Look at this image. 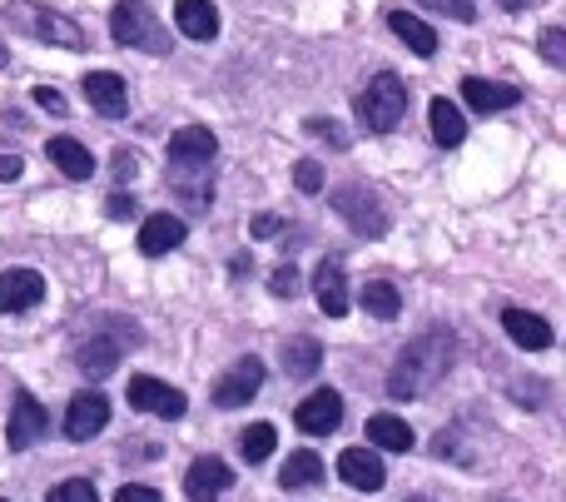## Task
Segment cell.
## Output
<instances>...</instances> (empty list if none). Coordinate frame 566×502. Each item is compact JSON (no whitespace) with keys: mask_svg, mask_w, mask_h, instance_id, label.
<instances>
[{"mask_svg":"<svg viewBox=\"0 0 566 502\" xmlns=\"http://www.w3.org/2000/svg\"><path fill=\"white\" fill-rule=\"evenodd\" d=\"M452 348L458 338L448 328H428L422 338H412L388 374V398H422L428 388H438L452 368Z\"/></svg>","mask_w":566,"mask_h":502,"instance_id":"cell-1","label":"cell"},{"mask_svg":"<svg viewBox=\"0 0 566 502\" xmlns=\"http://www.w3.org/2000/svg\"><path fill=\"white\" fill-rule=\"evenodd\" d=\"M408 80H398L392 70H382V75L368 80V90H358V100H353V115H358V125L368 129V135H388V129L402 125V115H408Z\"/></svg>","mask_w":566,"mask_h":502,"instance_id":"cell-2","label":"cell"},{"mask_svg":"<svg viewBox=\"0 0 566 502\" xmlns=\"http://www.w3.org/2000/svg\"><path fill=\"white\" fill-rule=\"evenodd\" d=\"M109 35L125 50H145V55H169V30L159 25V15L145 6V0H115L109 10Z\"/></svg>","mask_w":566,"mask_h":502,"instance_id":"cell-3","label":"cell"},{"mask_svg":"<svg viewBox=\"0 0 566 502\" xmlns=\"http://www.w3.org/2000/svg\"><path fill=\"white\" fill-rule=\"evenodd\" d=\"M10 30L40 40V45H60V50H85V30L60 10H45L40 0H10Z\"/></svg>","mask_w":566,"mask_h":502,"instance_id":"cell-4","label":"cell"},{"mask_svg":"<svg viewBox=\"0 0 566 502\" xmlns=\"http://www.w3.org/2000/svg\"><path fill=\"white\" fill-rule=\"evenodd\" d=\"M333 209H338L353 234H363V239H382L392 229L388 205H382L378 189H368V185H338L333 189Z\"/></svg>","mask_w":566,"mask_h":502,"instance_id":"cell-5","label":"cell"},{"mask_svg":"<svg viewBox=\"0 0 566 502\" xmlns=\"http://www.w3.org/2000/svg\"><path fill=\"white\" fill-rule=\"evenodd\" d=\"M129 408H139V414H149V418H185L189 404L179 388L159 384V378H149V374H135L129 378Z\"/></svg>","mask_w":566,"mask_h":502,"instance_id":"cell-6","label":"cell"},{"mask_svg":"<svg viewBox=\"0 0 566 502\" xmlns=\"http://www.w3.org/2000/svg\"><path fill=\"white\" fill-rule=\"evenodd\" d=\"M105 423H109V398L105 394L85 388V394L70 398V408H65V438L70 443H90Z\"/></svg>","mask_w":566,"mask_h":502,"instance_id":"cell-7","label":"cell"},{"mask_svg":"<svg viewBox=\"0 0 566 502\" xmlns=\"http://www.w3.org/2000/svg\"><path fill=\"white\" fill-rule=\"evenodd\" d=\"M45 428H50V414L40 408V398H30V394H15V404H10V423H6V443H10V453H25L35 438H45Z\"/></svg>","mask_w":566,"mask_h":502,"instance_id":"cell-8","label":"cell"},{"mask_svg":"<svg viewBox=\"0 0 566 502\" xmlns=\"http://www.w3.org/2000/svg\"><path fill=\"white\" fill-rule=\"evenodd\" d=\"M229 488H234V468H229L224 458H199V463H189V473H185L189 502H219Z\"/></svg>","mask_w":566,"mask_h":502,"instance_id":"cell-9","label":"cell"},{"mask_svg":"<svg viewBox=\"0 0 566 502\" xmlns=\"http://www.w3.org/2000/svg\"><path fill=\"white\" fill-rule=\"evenodd\" d=\"M293 423L313 438H328L333 428L343 423V398L333 394V388H318V394H308L298 408H293Z\"/></svg>","mask_w":566,"mask_h":502,"instance_id":"cell-10","label":"cell"},{"mask_svg":"<svg viewBox=\"0 0 566 502\" xmlns=\"http://www.w3.org/2000/svg\"><path fill=\"white\" fill-rule=\"evenodd\" d=\"M259 388H264V364H259V358H239V364L214 384V404L239 408V404H249Z\"/></svg>","mask_w":566,"mask_h":502,"instance_id":"cell-11","label":"cell"},{"mask_svg":"<svg viewBox=\"0 0 566 502\" xmlns=\"http://www.w3.org/2000/svg\"><path fill=\"white\" fill-rule=\"evenodd\" d=\"M45 299V279L35 269H6L0 274V314H25Z\"/></svg>","mask_w":566,"mask_h":502,"instance_id":"cell-12","label":"cell"},{"mask_svg":"<svg viewBox=\"0 0 566 502\" xmlns=\"http://www.w3.org/2000/svg\"><path fill=\"white\" fill-rule=\"evenodd\" d=\"M338 478L348 488H358V493H378V488L388 483L382 458L373 453V448H343V453H338Z\"/></svg>","mask_w":566,"mask_h":502,"instance_id":"cell-13","label":"cell"},{"mask_svg":"<svg viewBox=\"0 0 566 502\" xmlns=\"http://www.w3.org/2000/svg\"><path fill=\"white\" fill-rule=\"evenodd\" d=\"M80 90H85L90 109H99L105 119H119V115H125V105H129L125 80H119L115 70H90V75L80 80Z\"/></svg>","mask_w":566,"mask_h":502,"instance_id":"cell-14","label":"cell"},{"mask_svg":"<svg viewBox=\"0 0 566 502\" xmlns=\"http://www.w3.org/2000/svg\"><path fill=\"white\" fill-rule=\"evenodd\" d=\"M219 139L205 125H185L169 135V165H214Z\"/></svg>","mask_w":566,"mask_h":502,"instance_id":"cell-15","label":"cell"},{"mask_svg":"<svg viewBox=\"0 0 566 502\" xmlns=\"http://www.w3.org/2000/svg\"><path fill=\"white\" fill-rule=\"evenodd\" d=\"M185 219L179 215H149L145 224H139V254H149V259H159V254H175L179 244H185Z\"/></svg>","mask_w":566,"mask_h":502,"instance_id":"cell-16","label":"cell"},{"mask_svg":"<svg viewBox=\"0 0 566 502\" xmlns=\"http://www.w3.org/2000/svg\"><path fill=\"white\" fill-rule=\"evenodd\" d=\"M462 100H468L478 115H497V109L522 105V90H517V85H502V80L468 75V80H462Z\"/></svg>","mask_w":566,"mask_h":502,"instance_id":"cell-17","label":"cell"},{"mask_svg":"<svg viewBox=\"0 0 566 502\" xmlns=\"http://www.w3.org/2000/svg\"><path fill=\"white\" fill-rule=\"evenodd\" d=\"M313 294H318V304L328 318L348 314V274H343V259H323L318 274H313Z\"/></svg>","mask_w":566,"mask_h":502,"instance_id":"cell-18","label":"cell"},{"mask_svg":"<svg viewBox=\"0 0 566 502\" xmlns=\"http://www.w3.org/2000/svg\"><path fill=\"white\" fill-rule=\"evenodd\" d=\"M175 25L185 40H199V45H209V40L219 35V10L214 0H175Z\"/></svg>","mask_w":566,"mask_h":502,"instance_id":"cell-19","label":"cell"},{"mask_svg":"<svg viewBox=\"0 0 566 502\" xmlns=\"http://www.w3.org/2000/svg\"><path fill=\"white\" fill-rule=\"evenodd\" d=\"M502 328L512 334L517 348H532V354L552 348V324L542 314H532V308H507V314H502Z\"/></svg>","mask_w":566,"mask_h":502,"instance_id":"cell-20","label":"cell"},{"mask_svg":"<svg viewBox=\"0 0 566 502\" xmlns=\"http://www.w3.org/2000/svg\"><path fill=\"white\" fill-rule=\"evenodd\" d=\"M388 30L412 50V55H422V60L438 55V30H432L428 20H418L412 10H388Z\"/></svg>","mask_w":566,"mask_h":502,"instance_id":"cell-21","label":"cell"},{"mask_svg":"<svg viewBox=\"0 0 566 502\" xmlns=\"http://www.w3.org/2000/svg\"><path fill=\"white\" fill-rule=\"evenodd\" d=\"M45 155H50V165H55L65 179H90V175H95V155H90L80 139H70V135H55V139H50Z\"/></svg>","mask_w":566,"mask_h":502,"instance_id":"cell-22","label":"cell"},{"mask_svg":"<svg viewBox=\"0 0 566 502\" xmlns=\"http://www.w3.org/2000/svg\"><path fill=\"white\" fill-rule=\"evenodd\" d=\"M169 185L189 199V209L214 205V185H209V165H169Z\"/></svg>","mask_w":566,"mask_h":502,"instance_id":"cell-23","label":"cell"},{"mask_svg":"<svg viewBox=\"0 0 566 502\" xmlns=\"http://www.w3.org/2000/svg\"><path fill=\"white\" fill-rule=\"evenodd\" d=\"M75 368L85 378H109L119 368V344L115 338H90V344L75 348Z\"/></svg>","mask_w":566,"mask_h":502,"instance_id":"cell-24","label":"cell"},{"mask_svg":"<svg viewBox=\"0 0 566 502\" xmlns=\"http://www.w3.org/2000/svg\"><path fill=\"white\" fill-rule=\"evenodd\" d=\"M428 119H432V139H438L442 149H452V145H462L468 139V119H462V109L452 105V100H432L428 105Z\"/></svg>","mask_w":566,"mask_h":502,"instance_id":"cell-25","label":"cell"},{"mask_svg":"<svg viewBox=\"0 0 566 502\" xmlns=\"http://www.w3.org/2000/svg\"><path fill=\"white\" fill-rule=\"evenodd\" d=\"M358 299H363V314H368V318H382V324L402 314V294H398V284H392V279H368Z\"/></svg>","mask_w":566,"mask_h":502,"instance_id":"cell-26","label":"cell"},{"mask_svg":"<svg viewBox=\"0 0 566 502\" xmlns=\"http://www.w3.org/2000/svg\"><path fill=\"white\" fill-rule=\"evenodd\" d=\"M368 443L382 448V453H408V448H412V428L402 423V418H392V414H373L368 418Z\"/></svg>","mask_w":566,"mask_h":502,"instance_id":"cell-27","label":"cell"},{"mask_svg":"<svg viewBox=\"0 0 566 502\" xmlns=\"http://www.w3.org/2000/svg\"><path fill=\"white\" fill-rule=\"evenodd\" d=\"M323 364V344L318 338H289L283 344V374L289 378H313Z\"/></svg>","mask_w":566,"mask_h":502,"instance_id":"cell-28","label":"cell"},{"mask_svg":"<svg viewBox=\"0 0 566 502\" xmlns=\"http://www.w3.org/2000/svg\"><path fill=\"white\" fill-rule=\"evenodd\" d=\"M323 478V458L318 453H289V463H283V473H279V483L289 488V493H303V488H313Z\"/></svg>","mask_w":566,"mask_h":502,"instance_id":"cell-29","label":"cell"},{"mask_svg":"<svg viewBox=\"0 0 566 502\" xmlns=\"http://www.w3.org/2000/svg\"><path fill=\"white\" fill-rule=\"evenodd\" d=\"M274 423H249L244 433H239V453H244V463H264L269 453H274Z\"/></svg>","mask_w":566,"mask_h":502,"instance_id":"cell-30","label":"cell"},{"mask_svg":"<svg viewBox=\"0 0 566 502\" xmlns=\"http://www.w3.org/2000/svg\"><path fill=\"white\" fill-rule=\"evenodd\" d=\"M537 50H542V60H547L552 70H566V30L562 25H547L537 35Z\"/></svg>","mask_w":566,"mask_h":502,"instance_id":"cell-31","label":"cell"},{"mask_svg":"<svg viewBox=\"0 0 566 502\" xmlns=\"http://www.w3.org/2000/svg\"><path fill=\"white\" fill-rule=\"evenodd\" d=\"M45 502H99V493H95V483H90V478H65V483L50 488Z\"/></svg>","mask_w":566,"mask_h":502,"instance_id":"cell-32","label":"cell"},{"mask_svg":"<svg viewBox=\"0 0 566 502\" xmlns=\"http://www.w3.org/2000/svg\"><path fill=\"white\" fill-rule=\"evenodd\" d=\"M269 294H274V299H298V294H303L298 269H293V264H279L274 274H269Z\"/></svg>","mask_w":566,"mask_h":502,"instance_id":"cell-33","label":"cell"},{"mask_svg":"<svg viewBox=\"0 0 566 502\" xmlns=\"http://www.w3.org/2000/svg\"><path fill=\"white\" fill-rule=\"evenodd\" d=\"M293 185H298L303 195H318V189H323V165H318V159H303V165L293 169Z\"/></svg>","mask_w":566,"mask_h":502,"instance_id":"cell-34","label":"cell"},{"mask_svg":"<svg viewBox=\"0 0 566 502\" xmlns=\"http://www.w3.org/2000/svg\"><path fill=\"white\" fill-rule=\"evenodd\" d=\"M428 10H438V15H452V20H472L478 15V6L472 0H422Z\"/></svg>","mask_w":566,"mask_h":502,"instance_id":"cell-35","label":"cell"},{"mask_svg":"<svg viewBox=\"0 0 566 502\" xmlns=\"http://www.w3.org/2000/svg\"><path fill=\"white\" fill-rule=\"evenodd\" d=\"M135 175H139V155L135 149H115V179L119 185H129Z\"/></svg>","mask_w":566,"mask_h":502,"instance_id":"cell-36","label":"cell"},{"mask_svg":"<svg viewBox=\"0 0 566 502\" xmlns=\"http://www.w3.org/2000/svg\"><path fill=\"white\" fill-rule=\"evenodd\" d=\"M115 502H165V498H159L155 488H145V483H125V488L115 493Z\"/></svg>","mask_w":566,"mask_h":502,"instance_id":"cell-37","label":"cell"},{"mask_svg":"<svg viewBox=\"0 0 566 502\" xmlns=\"http://www.w3.org/2000/svg\"><path fill=\"white\" fill-rule=\"evenodd\" d=\"M35 105L50 109V115H65V95H60L55 85H40V90H35Z\"/></svg>","mask_w":566,"mask_h":502,"instance_id":"cell-38","label":"cell"},{"mask_svg":"<svg viewBox=\"0 0 566 502\" xmlns=\"http://www.w3.org/2000/svg\"><path fill=\"white\" fill-rule=\"evenodd\" d=\"M308 135H318V139H328V145H348V135H343L338 125H328V119H308Z\"/></svg>","mask_w":566,"mask_h":502,"instance_id":"cell-39","label":"cell"},{"mask_svg":"<svg viewBox=\"0 0 566 502\" xmlns=\"http://www.w3.org/2000/svg\"><path fill=\"white\" fill-rule=\"evenodd\" d=\"M105 209H109V219H129V215H135L139 205H135V199L125 195V189H115V195H109V205H105Z\"/></svg>","mask_w":566,"mask_h":502,"instance_id":"cell-40","label":"cell"},{"mask_svg":"<svg viewBox=\"0 0 566 502\" xmlns=\"http://www.w3.org/2000/svg\"><path fill=\"white\" fill-rule=\"evenodd\" d=\"M249 234H254V239H274V234H283V219L279 215H259Z\"/></svg>","mask_w":566,"mask_h":502,"instance_id":"cell-41","label":"cell"},{"mask_svg":"<svg viewBox=\"0 0 566 502\" xmlns=\"http://www.w3.org/2000/svg\"><path fill=\"white\" fill-rule=\"evenodd\" d=\"M20 155H0V179H20Z\"/></svg>","mask_w":566,"mask_h":502,"instance_id":"cell-42","label":"cell"},{"mask_svg":"<svg viewBox=\"0 0 566 502\" xmlns=\"http://www.w3.org/2000/svg\"><path fill=\"white\" fill-rule=\"evenodd\" d=\"M502 6H507V10H522V6H527V0H502Z\"/></svg>","mask_w":566,"mask_h":502,"instance_id":"cell-43","label":"cell"},{"mask_svg":"<svg viewBox=\"0 0 566 502\" xmlns=\"http://www.w3.org/2000/svg\"><path fill=\"white\" fill-rule=\"evenodd\" d=\"M0 65H6V45H0Z\"/></svg>","mask_w":566,"mask_h":502,"instance_id":"cell-44","label":"cell"},{"mask_svg":"<svg viewBox=\"0 0 566 502\" xmlns=\"http://www.w3.org/2000/svg\"><path fill=\"white\" fill-rule=\"evenodd\" d=\"M412 502H428V498H412Z\"/></svg>","mask_w":566,"mask_h":502,"instance_id":"cell-45","label":"cell"},{"mask_svg":"<svg viewBox=\"0 0 566 502\" xmlns=\"http://www.w3.org/2000/svg\"><path fill=\"white\" fill-rule=\"evenodd\" d=\"M0 502H6V498H0Z\"/></svg>","mask_w":566,"mask_h":502,"instance_id":"cell-46","label":"cell"}]
</instances>
